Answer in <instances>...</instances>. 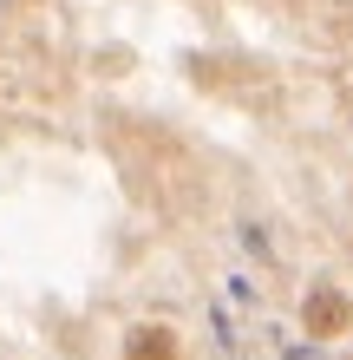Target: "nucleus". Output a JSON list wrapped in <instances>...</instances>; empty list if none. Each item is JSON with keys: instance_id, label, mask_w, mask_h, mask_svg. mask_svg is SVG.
<instances>
[{"instance_id": "nucleus-2", "label": "nucleus", "mask_w": 353, "mask_h": 360, "mask_svg": "<svg viewBox=\"0 0 353 360\" xmlns=\"http://www.w3.org/2000/svg\"><path fill=\"white\" fill-rule=\"evenodd\" d=\"M124 360H177V334L164 321H144V328H131V341H124Z\"/></svg>"}, {"instance_id": "nucleus-1", "label": "nucleus", "mask_w": 353, "mask_h": 360, "mask_svg": "<svg viewBox=\"0 0 353 360\" xmlns=\"http://www.w3.org/2000/svg\"><path fill=\"white\" fill-rule=\"evenodd\" d=\"M301 321H307L314 341H334V334L353 328V302H347L340 288H314V295H307V308H301Z\"/></svg>"}]
</instances>
